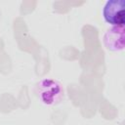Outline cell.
<instances>
[{"label": "cell", "mask_w": 125, "mask_h": 125, "mask_svg": "<svg viewBox=\"0 0 125 125\" xmlns=\"http://www.w3.org/2000/svg\"><path fill=\"white\" fill-rule=\"evenodd\" d=\"M38 101L47 106H55L64 100V90L61 82L53 78H42L34 87Z\"/></svg>", "instance_id": "1"}, {"label": "cell", "mask_w": 125, "mask_h": 125, "mask_svg": "<svg viewBox=\"0 0 125 125\" xmlns=\"http://www.w3.org/2000/svg\"><path fill=\"white\" fill-rule=\"evenodd\" d=\"M104 21L110 26H124L125 2L124 0H108L103 8Z\"/></svg>", "instance_id": "2"}, {"label": "cell", "mask_w": 125, "mask_h": 125, "mask_svg": "<svg viewBox=\"0 0 125 125\" xmlns=\"http://www.w3.org/2000/svg\"><path fill=\"white\" fill-rule=\"evenodd\" d=\"M103 42L111 52H120L124 49V26H111L105 30Z\"/></svg>", "instance_id": "3"}]
</instances>
